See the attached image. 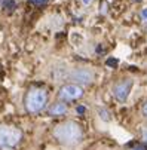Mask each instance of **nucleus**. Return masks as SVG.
<instances>
[{
	"mask_svg": "<svg viewBox=\"0 0 147 150\" xmlns=\"http://www.w3.org/2000/svg\"><path fill=\"white\" fill-rule=\"evenodd\" d=\"M91 2H92V0H82V3H83V5H89Z\"/></svg>",
	"mask_w": 147,
	"mask_h": 150,
	"instance_id": "nucleus-17",
	"label": "nucleus"
},
{
	"mask_svg": "<svg viewBox=\"0 0 147 150\" xmlns=\"http://www.w3.org/2000/svg\"><path fill=\"white\" fill-rule=\"evenodd\" d=\"M21 131L13 126L0 125V146L2 147H13L21 140Z\"/></svg>",
	"mask_w": 147,
	"mask_h": 150,
	"instance_id": "nucleus-3",
	"label": "nucleus"
},
{
	"mask_svg": "<svg viewBox=\"0 0 147 150\" xmlns=\"http://www.w3.org/2000/svg\"><path fill=\"white\" fill-rule=\"evenodd\" d=\"M31 3L36 5V6H43L48 3V0H31Z\"/></svg>",
	"mask_w": 147,
	"mask_h": 150,
	"instance_id": "nucleus-10",
	"label": "nucleus"
},
{
	"mask_svg": "<svg viewBox=\"0 0 147 150\" xmlns=\"http://www.w3.org/2000/svg\"><path fill=\"white\" fill-rule=\"evenodd\" d=\"M141 110H143V115L147 117V103H144V105H143V109H141Z\"/></svg>",
	"mask_w": 147,
	"mask_h": 150,
	"instance_id": "nucleus-14",
	"label": "nucleus"
},
{
	"mask_svg": "<svg viewBox=\"0 0 147 150\" xmlns=\"http://www.w3.org/2000/svg\"><path fill=\"white\" fill-rule=\"evenodd\" d=\"M141 134H143V140H144V141L147 143V128H144V129H143V132H141Z\"/></svg>",
	"mask_w": 147,
	"mask_h": 150,
	"instance_id": "nucleus-12",
	"label": "nucleus"
},
{
	"mask_svg": "<svg viewBox=\"0 0 147 150\" xmlns=\"http://www.w3.org/2000/svg\"><path fill=\"white\" fill-rule=\"evenodd\" d=\"M48 103V92L42 88H31L25 95V109L30 113H39Z\"/></svg>",
	"mask_w": 147,
	"mask_h": 150,
	"instance_id": "nucleus-2",
	"label": "nucleus"
},
{
	"mask_svg": "<svg viewBox=\"0 0 147 150\" xmlns=\"http://www.w3.org/2000/svg\"><path fill=\"white\" fill-rule=\"evenodd\" d=\"M129 150H146V149L141 147V146H135V147H132V149H129Z\"/></svg>",
	"mask_w": 147,
	"mask_h": 150,
	"instance_id": "nucleus-16",
	"label": "nucleus"
},
{
	"mask_svg": "<svg viewBox=\"0 0 147 150\" xmlns=\"http://www.w3.org/2000/svg\"><path fill=\"white\" fill-rule=\"evenodd\" d=\"M0 6L6 9L8 12H12L16 8V3H15V0H0Z\"/></svg>",
	"mask_w": 147,
	"mask_h": 150,
	"instance_id": "nucleus-8",
	"label": "nucleus"
},
{
	"mask_svg": "<svg viewBox=\"0 0 147 150\" xmlns=\"http://www.w3.org/2000/svg\"><path fill=\"white\" fill-rule=\"evenodd\" d=\"M141 16H143V19H147V9H144L141 12Z\"/></svg>",
	"mask_w": 147,
	"mask_h": 150,
	"instance_id": "nucleus-15",
	"label": "nucleus"
},
{
	"mask_svg": "<svg viewBox=\"0 0 147 150\" xmlns=\"http://www.w3.org/2000/svg\"><path fill=\"white\" fill-rule=\"evenodd\" d=\"M132 89V80L131 79H125V80H120L117 83H114L113 86V95L117 101L123 103L128 100V95Z\"/></svg>",
	"mask_w": 147,
	"mask_h": 150,
	"instance_id": "nucleus-5",
	"label": "nucleus"
},
{
	"mask_svg": "<svg viewBox=\"0 0 147 150\" xmlns=\"http://www.w3.org/2000/svg\"><path fill=\"white\" fill-rule=\"evenodd\" d=\"M49 113L52 116H62V115L67 113V105L64 103H55L49 109Z\"/></svg>",
	"mask_w": 147,
	"mask_h": 150,
	"instance_id": "nucleus-7",
	"label": "nucleus"
},
{
	"mask_svg": "<svg viewBox=\"0 0 147 150\" xmlns=\"http://www.w3.org/2000/svg\"><path fill=\"white\" fill-rule=\"evenodd\" d=\"M54 137L62 144L73 146L82 140L83 132H82L80 125H77L73 120H67V122H62V123L57 125V128L54 129Z\"/></svg>",
	"mask_w": 147,
	"mask_h": 150,
	"instance_id": "nucleus-1",
	"label": "nucleus"
},
{
	"mask_svg": "<svg viewBox=\"0 0 147 150\" xmlns=\"http://www.w3.org/2000/svg\"><path fill=\"white\" fill-rule=\"evenodd\" d=\"M98 112H100V116H101L102 120H110V115H109V112H106L104 109H100Z\"/></svg>",
	"mask_w": 147,
	"mask_h": 150,
	"instance_id": "nucleus-9",
	"label": "nucleus"
},
{
	"mask_svg": "<svg viewBox=\"0 0 147 150\" xmlns=\"http://www.w3.org/2000/svg\"><path fill=\"white\" fill-rule=\"evenodd\" d=\"M82 95H83V89H82V86H79L76 83L64 85L58 92V97L62 101H74V100L80 98Z\"/></svg>",
	"mask_w": 147,
	"mask_h": 150,
	"instance_id": "nucleus-4",
	"label": "nucleus"
},
{
	"mask_svg": "<svg viewBox=\"0 0 147 150\" xmlns=\"http://www.w3.org/2000/svg\"><path fill=\"white\" fill-rule=\"evenodd\" d=\"M134 2H141V0H134Z\"/></svg>",
	"mask_w": 147,
	"mask_h": 150,
	"instance_id": "nucleus-18",
	"label": "nucleus"
},
{
	"mask_svg": "<svg viewBox=\"0 0 147 150\" xmlns=\"http://www.w3.org/2000/svg\"><path fill=\"white\" fill-rule=\"evenodd\" d=\"M116 64H117V61H116V59H112V58H110V59H107V66H112V67H113V66H116Z\"/></svg>",
	"mask_w": 147,
	"mask_h": 150,
	"instance_id": "nucleus-11",
	"label": "nucleus"
},
{
	"mask_svg": "<svg viewBox=\"0 0 147 150\" xmlns=\"http://www.w3.org/2000/svg\"><path fill=\"white\" fill-rule=\"evenodd\" d=\"M76 112H77V113H85V107H83V105H79L77 109H76Z\"/></svg>",
	"mask_w": 147,
	"mask_h": 150,
	"instance_id": "nucleus-13",
	"label": "nucleus"
},
{
	"mask_svg": "<svg viewBox=\"0 0 147 150\" xmlns=\"http://www.w3.org/2000/svg\"><path fill=\"white\" fill-rule=\"evenodd\" d=\"M94 71L89 69H76L70 73L71 80H74L79 85H89L94 80Z\"/></svg>",
	"mask_w": 147,
	"mask_h": 150,
	"instance_id": "nucleus-6",
	"label": "nucleus"
}]
</instances>
